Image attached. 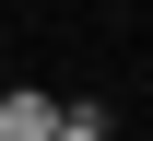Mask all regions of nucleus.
Here are the masks:
<instances>
[{"label": "nucleus", "mask_w": 153, "mask_h": 141, "mask_svg": "<svg viewBox=\"0 0 153 141\" xmlns=\"http://www.w3.org/2000/svg\"><path fill=\"white\" fill-rule=\"evenodd\" d=\"M47 141H106V106H59V129Z\"/></svg>", "instance_id": "1"}]
</instances>
